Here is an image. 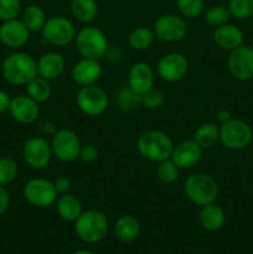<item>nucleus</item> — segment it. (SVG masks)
<instances>
[{
	"instance_id": "30",
	"label": "nucleus",
	"mask_w": 253,
	"mask_h": 254,
	"mask_svg": "<svg viewBox=\"0 0 253 254\" xmlns=\"http://www.w3.org/2000/svg\"><path fill=\"white\" fill-rule=\"evenodd\" d=\"M230 16V10H228V7L225 6V5H213V6L208 7L205 11L206 24L215 27V29L216 27L227 24Z\"/></svg>"
},
{
	"instance_id": "26",
	"label": "nucleus",
	"mask_w": 253,
	"mask_h": 254,
	"mask_svg": "<svg viewBox=\"0 0 253 254\" xmlns=\"http://www.w3.org/2000/svg\"><path fill=\"white\" fill-rule=\"evenodd\" d=\"M193 140L202 149H210L220 140V127L215 123H203L193 134Z\"/></svg>"
},
{
	"instance_id": "3",
	"label": "nucleus",
	"mask_w": 253,
	"mask_h": 254,
	"mask_svg": "<svg viewBox=\"0 0 253 254\" xmlns=\"http://www.w3.org/2000/svg\"><path fill=\"white\" fill-rule=\"evenodd\" d=\"M184 191L191 202L202 207L216 202L220 188L212 176L203 173H196L186 179Z\"/></svg>"
},
{
	"instance_id": "31",
	"label": "nucleus",
	"mask_w": 253,
	"mask_h": 254,
	"mask_svg": "<svg viewBox=\"0 0 253 254\" xmlns=\"http://www.w3.org/2000/svg\"><path fill=\"white\" fill-rule=\"evenodd\" d=\"M179 170L180 169L176 166L171 159H166V160L159 161L158 166H156V176L159 180L163 184H173L178 180L179 178Z\"/></svg>"
},
{
	"instance_id": "39",
	"label": "nucleus",
	"mask_w": 253,
	"mask_h": 254,
	"mask_svg": "<svg viewBox=\"0 0 253 254\" xmlns=\"http://www.w3.org/2000/svg\"><path fill=\"white\" fill-rule=\"evenodd\" d=\"M55 188L59 195H64V193H69L72 189V181L69 180L67 176H60L56 181H55Z\"/></svg>"
},
{
	"instance_id": "9",
	"label": "nucleus",
	"mask_w": 253,
	"mask_h": 254,
	"mask_svg": "<svg viewBox=\"0 0 253 254\" xmlns=\"http://www.w3.org/2000/svg\"><path fill=\"white\" fill-rule=\"evenodd\" d=\"M81 146L79 136L71 129H61L52 136V154L62 163H72L77 160Z\"/></svg>"
},
{
	"instance_id": "15",
	"label": "nucleus",
	"mask_w": 253,
	"mask_h": 254,
	"mask_svg": "<svg viewBox=\"0 0 253 254\" xmlns=\"http://www.w3.org/2000/svg\"><path fill=\"white\" fill-rule=\"evenodd\" d=\"M30 39V31L21 20H6L0 25V41L9 49H20Z\"/></svg>"
},
{
	"instance_id": "27",
	"label": "nucleus",
	"mask_w": 253,
	"mask_h": 254,
	"mask_svg": "<svg viewBox=\"0 0 253 254\" xmlns=\"http://www.w3.org/2000/svg\"><path fill=\"white\" fill-rule=\"evenodd\" d=\"M71 11L78 21L88 24L98 15V5L96 0H72Z\"/></svg>"
},
{
	"instance_id": "17",
	"label": "nucleus",
	"mask_w": 253,
	"mask_h": 254,
	"mask_svg": "<svg viewBox=\"0 0 253 254\" xmlns=\"http://www.w3.org/2000/svg\"><path fill=\"white\" fill-rule=\"evenodd\" d=\"M128 87L139 96H143L154 87V72L145 62H135L128 73Z\"/></svg>"
},
{
	"instance_id": "11",
	"label": "nucleus",
	"mask_w": 253,
	"mask_h": 254,
	"mask_svg": "<svg viewBox=\"0 0 253 254\" xmlns=\"http://www.w3.org/2000/svg\"><path fill=\"white\" fill-rule=\"evenodd\" d=\"M22 156L27 165L35 170H42L47 168L51 161L52 148L51 143L42 136H32L27 139L22 148Z\"/></svg>"
},
{
	"instance_id": "25",
	"label": "nucleus",
	"mask_w": 253,
	"mask_h": 254,
	"mask_svg": "<svg viewBox=\"0 0 253 254\" xmlns=\"http://www.w3.org/2000/svg\"><path fill=\"white\" fill-rule=\"evenodd\" d=\"M25 26L29 29L30 32H39L42 31L45 24L47 21L46 14L44 9L39 5H29L22 11V19Z\"/></svg>"
},
{
	"instance_id": "28",
	"label": "nucleus",
	"mask_w": 253,
	"mask_h": 254,
	"mask_svg": "<svg viewBox=\"0 0 253 254\" xmlns=\"http://www.w3.org/2000/svg\"><path fill=\"white\" fill-rule=\"evenodd\" d=\"M155 37L156 36L154 34V30H150L144 26L135 27L129 34L128 44L135 51H144V50L149 49L153 45Z\"/></svg>"
},
{
	"instance_id": "13",
	"label": "nucleus",
	"mask_w": 253,
	"mask_h": 254,
	"mask_svg": "<svg viewBox=\"0 0 253 254\" xmlns=\"http://www.w3.org/2000/svg\"><path fill=\"white\" fill-rule=\"evenodd\" d=\"M186 32L185 20L175 14L160 15L154 24V34L161 41L178 42L185 37Z\"/></svg>"
},
{
	"instance_id": "38",
	"label": "nucleus",
	"mask_w": 253,
	"mask_h": 254,
	"mask_svg": "<svg viewBox=\"0 0 253 254\" xmlns=\"http://www.w3.org/2000/svg\"><path fill=\"white\" fill-rule=\"evenodd\" d=\"M98 156H99L98 149H97L94 145H92V144L81 146L78 159L81 161H83V163H86V164L94 163V161H97Z\"/></svg>"
},
{
	"instance_id": "4",
	"label": "nucleus",
	"mask_w": 253,
	"mask_h": 254,
	"mask_svg": "<svg viewBox=\"0 0 253 254\" xmlns=\"http://www.w3.org/2000/svg\"><path fill=\"white\" fill-rule=\"evenodd\" d=\"M74 232L84 243H98L108 232V220L101 211H84L74 221Z\"/></svg>"
},
{
	"instance_id": "2",
	"label": "nucleus",
	"mask_w": 253,
	"mask_h": 254,
	"mask_svg": "<svg viewBox=\"0 0 253 254\" xmlns=\"http://www.w3.org/2000/svg\"><path fill=\"white\" fill-rule=\"evenodd\" d=\"M136 149L144 159L154 163L171 158L174 143L170 136L161 130H146L136 141Z\"/></svg>"
},
{
	"instance_id": "41",
	"label": "nucleus",
	"mask_w": 253,
	"mask_h": 254,
	"mask_svg": "<svg viewBox=\"0 0 253 254\" xmlns=\"http://www.w3.org/2000/svg\"><path fill=\"white\" fill-rule=\"evenodd\" d=\"M10 103H11V98L9 94L4 91H0V114L9 112Z\"/></svg>"
},
{
	"instance_id": "33",
	"label": "nucleus",
	"mask_w": 253,
	"mask_h": 254,
	"mask_svg": "<svg viewBox=\"0 0 253 254\" xmlns=\"http://www.w3.org/2000/svg\"><path fill=\"white\" fill-rule=\"evenodd\" d=\"M17 176V164L14 159L0 158V185H9Z\"/></svg>"
},
{
	"instance_id": "44",
	"label": "nucleus",
	"mask_w": 253,
	"mask_h": 254,
	"mask_svg": "<svg viewBox=\"0 0 253 254\" xmlns=\"http://www.w3.org/2000/svg\"><path fill=\"white\" fill-rule=\"evenodd\" d=\"M251 47H252V49H253V39H252V46H251Z\"/></svg>"
},
{
	"instance_id": "8",
	"label": "nucleus",
	"mask_w": 253,
	"mask_h": 254,
	"mask_svg": "<svg viewBox=\"0 0 253 254\" xmlns=\"http://www.w3.org/2000/svg\"><path fill=\"white\" fill-rule=\"evenodd\" d=\"M76 102L82 113L88 117L102 116L109 104L106 91L96 84L81 87L76 96Z\"/></svg>"
},
{
	"instance_id": "34",
	"label": "nucleus",
	"mask_w": 253,
	"mask_h": 254,
	"mask_svg": "<svg viewBox=\"0 0 253 254\" xmlns=\"http://www.w3.org/2000/svg\"><path fill=\"white\" fill-rule=\"evenodd\" d=\"M176 7L186 17L200 16L205 10L203 0H176Z\"/></svg>"
},
{
	"instance_id": "32",
	"label": "nucleus",
	"mask_w": 253,
	"mask_h": 254,
	"mask_svg": "<svg viewBox=\"0 0 253 254\" xmlns=\"http://www.w3.org/2000/svg\"><path fill=\"white\" fill-rule=\"evenodd\" d=\"M117 101H118V104L122 111H133L135 107L141 104V96L131 91L129 87H124V88L119 89Z\"/></svg>"
},
{
	"instance_id": "24",
	"label": "nucleus",
	"mask_w": 253,
	"mask_h": 254,
	"mask_svg": "<svg viewBox=\"0 0 253 254\" xmlns=\"http://www.w3.org/2000/svg\"><path fill=\"white\" fill-rule=\"evenodd\" d=\"M56 211L62 220L68 221V222H74L83 212L81 201L71 193H64L57 198Z\"/></svg>"
},
{
	"instance_id": "21",
	"label": "nucleus",
	"mask_w": 253,
	"mask_h": 254,
	"mask_svg": "<svg viewBox=\"0 0 253 254\" xmlns=\"http://www.w3.org/2000/svg\"><path fill=\"white\" fill-rule=\"evenodd\" d=\"M213 41L218 47L227 51L237 49L243 42V32L240 27L232 24H225L218 26L213 32Z\"/></svg>"
},
{
	"instance_id": "35",
	"label": "nucleus",
	"mask_w": 253,
	"mask_h": 254,
	"mask_svg": "<svg viewBox=\"0 0 253 254\" xmlns=\"http://www.w3.org/2000/svg\"><path fill=\"white\" fill-rule=\"evenodd\" d=\"M228 10L237 19H248L253 15V0H230Z\"/></svg>"
},
{
	"instance_id": "6",
	"label": "nucleus",
	"mask_w": 253,
	"mask_h": 254,
	"mask_svg": "<svg viewBox=\"0 0 253 254\" xmlns=\"http://www.w3.org/2000/svg\"><path fill=\"white\" fill-rule=\"evenodd\" d=\"M41 34L45 42L62 47L74 41L77 32L71 20L64 16H52L47 19Z\"/></svg>"
},
{
	"instance_id": "23",
	"label": "nucleus",
	"mask_w": 253,
	"mask_h": 254,
	"mask_svg": "<svg viewBox=\"0 0 253 254\" xmlns=\"http://www.w3.org/2000/svg\"><path fill=\"white\" fill-rule=\"evenodd\" d=\"M201 226L205 230L210 231V232H215L218 231L220 228L223 227L226 221L225 211L216 205L215 202L210 203V205L202 206L200 211V216H198Z\"/></svg>"
},
{
	"instance_id": "43",
	"label": "nucleus",
	"mask_w": 253,
	"mask_h": 254,
	"mask_svg": "<svg viewBox=\"0 0 253 254\" xmlns=\"http://www.w3.org/2000/svg\"><path fill=\"white\" fill-rule=\"evenodd\" d=\"M74 254H93V253L89 252V251H84V250H82V251H78V252H76Z\"/></svg>"
},
{
	"instance_id": "14",
	"label": "nucleus",
	"mask_w": 253,
	"mask_h": 254,
	"mask_svg": "<svg viewBox=\"0 0 253 254\" xmlns=\"http://www.w3.org/2000/svg\"><path fill=\"white\" fill-rule=\"evenodd\" d=\"M227 67L230 73L240 81L253 78V49L241 45L228 55Z\"/></svg>"
},
{
	"instance_id": "16",
	"label": "nucleus",
	"mask_w": 253,
	"mask_h": 254,
	"mask_svg": "<svg viewBox=\"0 0 253 254\" xmlns=\"http://www.w3.org/2000/svg\"><path fill=\"white\" fill-rule=\"evenodd\" d=\"M12 119L20 124H31L40 116L39 103L29 96H16L11 98L9 108Z\"/></svg>"
},
{
	"instance_id": "40",
	"label": "nucleus",
	"mask_w": 253,
	"mask_h": 254,
	"mask_svg": "<svg viewBox=\"0 0 253 254\" xmlns=\"http://www.w3.org/2000/svg\"><path fill=\"white\" fill-rule=\"evenodd\" d=\"M10 195L4 186L0 185V216L4 215L5 211L9 208Z\"/></svg>"
},
{
	"instance_id": "1",
	"label": "nucleus",
	"mask_w": 253,
	"mask_h": 254,
	"mask_svg": "<svg viewBox=\"0 0 253 254\" xmlns=\"http://www.w3.org/2000/svg\"><path fill=\"white\" fill-rule=\"evenodd\" d=\"M1 73L5 81L15 86H26L37 76V62L30 55L14 52L2 61Z\"/></svg>"
},
{
	"instance_id": "22",
	"label": "nucleus",
	"mask_w": 253,
	"mask_h": 254,
	"mask_svg": "<svg viewBox=\"0 0 253 254\" xmlns=\"http://www.w3.org/2000/svg\"><path fill=\"white\" fill-rule=\"evenodd\" d=\"M114 233L122 242H134L140 235V223L131 215L121 216L114 225Z\"/></svg>"
},
{
	"instance_id": "19",
	"label": "nucleus",
	"mask_w": 253,
	"mask_h": 254,
	"mask_svg": "<svg viewBox=\"0 0 253 254\" xmlns=\"http://www.w3.org/2000/svg\"><path fill=\"white\" fill-rule=\"evenodd\" d=\"M102 76V66L98 60L82 59L72 68V79L79 87L96 84Z\"/></svg>"
},
{
	"instance_id": "18",
	"label": "nucleus",
	"mask_w": 253,
	"mask_h": 254,
	"mask_svg": "<svg viewBox=\"0 0 253 254\" xmlns=\"http://www.w3.org/2000/svg\"><path fill=\"white\" fill-rule=\"evenodd\" d=\"M203 149L198 146L195 140L181 141L178 145H174L171 153V160L176 164L179 169H191L201 160Z\"/></svg>"
},
{
	"instance_id": "36",
	"label": "nucleus",
	"mask_w": 253,
	"mask_h": 254,
	"mask_svg": "<svg viewBox=\"0 0 253 254\" xmlns=\"http://www.w3.org/2000/svg\"><path fill=\"white\" fill-rule=\"evenodd\" d=\"M21 12L20 0H0V20L16 19Z\"/></svg>"
},
{
	"instance_id": "5",
	"label": "nucleus",
	"mask_w": 253,
	"mask_h": 254,
	"mask_svg": "<svg viewBox=\"0 0 253 254\" xmlns=\"http://www.w3.org/2000/svg\"><path fill=\"white\" fill-rule=\"evenodd\" d=\"M76 50L83 59L101 60L108 51V40L104 32L96 26H86L74 37Z\"/></svg>"
},
{
	"instance_id": "12",
	"label": "nucleus",
	"mask_w": 253,
	"mask_h": 254,
	"mask_svg": "<svg viewBox=\"0 0 253 254\" xmlns=\"http://www.w3.org/2000/svg\"><path fill=\"white\" fill-rule=\"evenodd\" d=\"M189 68H190L189 60L179 52H170V54L164 55L156 64L158 76L169 83L183 79L188 74Z\"/></svg>"
},
{
	"instance_id": "37",
	"label": "nucleus",
	"mask_w": 253,
	"mask_h": 254,
	"mask_svg": "<svg viewBox=\"0 0 253 254\" xmlns=\"http://www.w3.org/2000/svg\"><path fill=\"white\" fill-rule=\"evenodd\" d=\"M164 93L159 89L151 88L150 91H148L146 93H144L141 96V106L145 107L146 109H150V111H155L159 109L164 104Z\"/></svg>"
},
{
	"instance_id": "10",
	"label": "nucleus",
	"mask_w": 253,
	"mask_h": 254,
	"mask_svg": "<svg viewBox=\"0 0 253 254\" xmlns=\"http://www.w3.org/2000/svg\"><path fill=\"white\" fill-rule=\"evenodd\" d=\"M57 193L55 184L46 179L36 178L27 181L24 186L25 200L36 207H49L54 205L57 200Z\"/></svg>"
},
{
	"instance_id": "29",
	"label": "nucleus",
	"mask_w": 253,
	"mask_h": 254,
	"mask_svg": "<svg viewBox=\"0 0 253 254\" xmlns=\"http://www.w3.org/2000/svg\"><path fill=\"white\" fill-rule=\"evenodd\" d=\"M26 93L30 98H32L37 103H44V102L49 101L52 93L50 81L36 76L26 84Z\"/></svg>"
},
{
	"instance_id": "7",
	"label": "nucleus",
	"mask_w": 253,
	"mask_h": 254,
	"mask_svg": "<svg viewBox=\"0 0 253 254\" xmlns=\"http://www.w3.org/2000/svg\"><path fill=\"white\" fill-rule=\"evenodd\" d=\"M252 129L246 122L232 119L220 126V140L226 148L240 150L246 148L252 140Z\"/></svg>"
},
{
	"instance_id": "20",
	"label": "nucleus",
	"mask_w": 253,
	"mask_h": 254,
	"mask_svg": "<svg viewBox=\"0 0 253 254\" xmlns=\"http://www.w3.org/2000/svg\"><path fill=\"white\" fill-rule=\"evenodd\" d=\"M66 61L59 52H46L37 61V76L52 81L63 73Z\"/></svg>"
},
{
	"instance_id": "42",
	"label": "nucleus",
	"mask_w": 253,
	"mask_h": 254,
	"mask_svg": "<svg viewBox=\"0 0 253 254\" xmlns=\"http://www.w3.org/2000/svg\"><path fill=\"white\" fill-rule=\"evenodd\" d=\"M217 119L221 124L225 123V122L231 119V113L228 111H226V109H220V111L217 112Z\"/></svg>"
}]
</instances>
